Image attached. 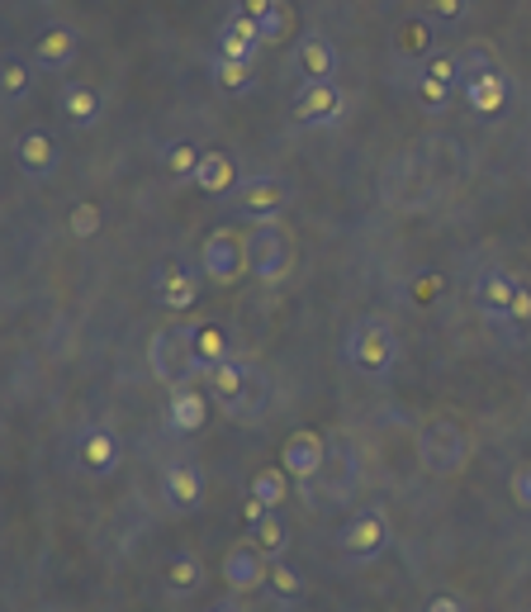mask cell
<instances>
[{
    "label": "cell",
    "instance_id": "6da1fadb",
    "mask_svg": "<svg viewBox=\"0 0 531 612\" xmlns=\"http://www.w3.org/2000/svg\"><path fill=\"white\" fill-rule=\"evenodd\" d=\"M204 380H210V399L228 413V419L252 423V419H262L266 403H270L266 375L256 371L252 361H242V357H228V361H218V366H210L204 371Z\"/></svg>",
    "mask_w": 531,
    "mask_h": 612
},
{
    "label": "cell",
    "instance_id": "7a4b0ae2",
    "mask_svg": "<svg viewBox=\"0 0 531 612\" xmlns=\"http://www.w3.org/2000/svg\"><path fill=\"white\" fill-rule=\"evenodd\" d=\"M148 371L157 375V385L176 389V385H190L195 375H204L200 357H195V323H166L148 337Z\"/></svg>",
    "mask_w": 531,
    "mask_h": 612
},
{
    "label": "cell",
    "instance_id": "3957f363",
    "mask_svg": "<svg viewBox=\"0 0 531 612\" xmlns=\"http://www.w3.org/2000/svg\"><path fill=\"white\" fill-rule=\"evenodd\" d=\"M418 461L432 479H456L475 461V437L456 419H432L418 433Z\"/></svg>",
    "mask_w": 531,
    "mask_h": 612
},
{
    "label": "cell",
    "instance_id": "277c9868",
    "mask_svg": "<svg viewBox=\"0 0 531 612\" xmlns=\"http://www.w3.org/2000/svg\"><path fill=\"white\" fill-rule=\"evenodd\" d=\"M248 242V276L256 285H280L294 271V238L285 228V218H262L242 233Z\"/></svg>",
    "mask_w": 531,
    "mask_h": 612
},
{
    "label": "cell",
    "instance_id": "5b68a950",
    "mask_svg": "<svg viewBox=\"0 0 531 612\" xmlns=\"http://www.w3.org/2000/svg\"><path fill=\"white\" fill-rule=\"evenodd\" d=\"M346 361L361 371V375H390L394 361H399V333L390 319L380 314H366L352 323L346 333Z\"/></svg>",
    "mask_w": 531,
    "mask_h": 612
},
{
    "label": "cell",
    "instance_id": "8992f818",
    "mask_svg": "<svg viewBox=\"0 0 531 612\" xmlns=\"http://www.w3.org/2000/svg\"><path fill=\"white\" fill-rule=\"evenodd\" d=\"M356 489H361V447L346 427H332L328 465H323V475H318V494H323V503H346V499H356Z\"/></svg>",
    "mask_w": 531,
    "mask_h": 612
},
{
    "label": "cell",
    "instance_id": "52a82bcc",
    "mask_svg": "<svg viewBox=\"0 0 531 612\" xmlns=\"http://www.w3.org/2000/svg\"><path fill=\"white\" fill-rule=\"evenodd\" d=\"M280 465H285V475L294 479V489L308 499V489H318V475H323V465H328V433L294 427L280 447Z\"/></svg>",
    "mask_w": 531,
    "mask_h": 612
},
{
    "label": "cell",
    "instance_id": "ba28073f",
    "mask_svg": "<svg viewBox=\"0 0 531 612\" xmlns=\"http://www.w3.org/2000/svg\"><path fill=\"white\" fill-rule=\"evenodd\" d=\"M200 271L210 285H238L248 276V242L232 228H214L200 242Z\"/></svg>",
    "mask_w": 531,
    "mask_h": 612
},
{
    "label": "cell",
    "instance_id": "9c48e42d",
    "mask_svg": "<svg viewBox=\"0 0 531 612\" xmlns=\"http://www.w3.org/2000/svg\"><path fill=\"white\" fill-rule=\"evenodd\" d=\"M384 546H390V517L380 508H361L356 517L337 527V551L346 560H375Z\"/></svg>",
    "mask_w": 531,
    "mask_h": 612
},
{
    "label": "cell",
    "instance_id": "30bf717a",
    "mask_svg": "<svg viewBox=\"0 0 531 612\" xmlns=\"http://www.w3.org/2000/svg\"><path fill=\"white\" fill-rule=\"evenodd\" d=\"M290 114H294V124H304V128H332L346 120V90L337 82H304Z\"/></svg>",
    "mask_w": 531,
    "mask_h": 612
},
{
    "label": "cell",
    "instance_id": "8fae6325",
    "mask_svg": "<svg viewBox=\"0 0 531 612\" xmlns=\"http://www.w3.org/2000/svg\"><path fill=\"white\" fill-rule=\"evenodd\" d=\"M218 575H224L228 594H256L266 584V575H270V555L256 541H232L228 551H224Z\"/></svg>",
    "mask_w": 531,
    "mask_h": 612
},
{
    "label": "cell",
    "instance_id": "7c38bea8",
    "mask_svg": "<svg viewBox=\"0 0 531 612\" xmlns=\"http://www.w3.org/2000/svg\"><path fill=\"white\" fill-rule=\"evenodd\" d=\"M285 204H290V186H285L280 176H252L242 180L238 190H232V210L242 218H252V224H262V218H280Z\"/></svg>",
    "mask_w": 531,
    "mask_h": 612
},
{
    "label": "cell",
    "instance_id": "4fadbf2b",
    "mask_svg": "<svg viewBox=\"0 0 531 612\" xmlns=\"http://www.w3.org/2000/svg\"><path fill=\"white\" fill-rule=\"evenodd\" d=\"M204 423H210V395H200L195 385L166 389V427L172 433L195 437V433H204Z\"/></svg>",
    "mask_w": 531,
    "mask_h": 612
},
{
    "label": "cell",
    "instance_id": "5bb4252c",
    "mask_svg": "<svg viewBox=\"0 0 531 612\" xmlns=\"http://www.w3.org/2000/svg\"><path fill=\"white\" fill-rule=\"evenodd\" d=\"M76 53H81V38H76V29H67V24H53V29H43L34 38L29 48V62L38 72H67Z\"/></svg>",
    "mask_w": 531,
    "mask_h": 612
},
{
    "label": "cell",
    "instance_id": "9a60e30c",
    "mask_svg": "<svg viewBox=\"0 0 531 612\" xmlns=\"http://www.w3.org/2000/svg\"><path fill=\"white\" fill-rule=\"evenodd\" d=\"M262 53V20L242 15V10H232V15L218 24V58L228 62H252Z\"/></svg>",
    "mask_w": 531,
    "mask_h": 612
},
{
    "label": "cell",
    "instance_id": "2e32d148",
    "mask_svg": "<svg viewBox=\"0 0 531 612\" xmlns=\"http://www.w3.org/2000/svg\"><path fill=\"white\" fill-rule=\"evenodd\" d=\"M162 494L176 513H195V508L204 503V471L195 461H172L162 471Z\"/></svg>",
    "mask_w": 531,
    "mask_h": 612
},
{
    "label": "cell",
    "instance_id": "e0dca14e",
    "mask_svg": "<svg viewBox=\"0 0 531 612\" xmlns=\"http://www.w3.org/2000/svg\"><path fill=\"white\" fill-rule=\"evenodd\" d=\"M76 461H81L86 475L105 479L119 471V437L110 433V427H86L81 441H76Z\"/></svg>",
    "mask_w": 531,
    "mask_h": 612
},
{
    "label": "cell",
    "instance_id": "ac0fdd59",
    "mask_svg": "<svg viewBox=\"0 0 531 612\" xmlns=\"http://www.w3.org/2000/svg\"><path fill=\"white\" fill-rule=\"evenodd\" d=\"M15 162H20L24 176L48 180L58 172V142H53V134H43V128H24V134L15 138Z\"/></svg>",
    "mask_w": 531,
    "mask_h": 612
},
{
    "label": "cell",
    "instance_id": "d6986e66",
    "mask_svg": "<svg viewBox=\"0 0 531 612\" xmlns=\"http://www.w3.org/2000/svg\"><path fill=\"white\" fill-rule=\"evenodd\" d=\"M465 96V105H470V114H479V120H498L503 110H508V96H513V82H508V72H489V76H479V82H470L460 90Z\"/></svg>",
    "mask_w": 531,
    "mask_h": 612
},
{
    "label": "cell",
    "instance_id": "ffe728a7",
    "mask_svg": "<svg viewBox=\"0 0 531 612\" xmlns=\"http://www.w3.org/2000/svg\"><path fill=\"white\" fill-rule=\"evenodd\" d=\"M152 290H157V304L162 309L186 314V309H195V299H200V276H195V271H186V266H162Z\"/></svg>",
    "mask_w": 531,
    "mask_h": 612
},
{
    "label": "cell",
    "instance_id": "44dd1931",
    "mask_svg": "<svg viewBox=\"0 0 531 612\" xmlns=\"http://www.w3.org/2000/svg\"><path fill=\"white\" fill-rule=\"evenodd\" d=\"M294 67L304 72V82H332L337 76V48L323 34H304L294 43Z\"/></svg>",
    "mask_w": 531,
    "mask_h": 612
},
{
    "label": "cell",
    "instance_id": "7402d4cb",
    "mask_svg": "<svg viewBox=\"0 0 531 612\" xmlns=\"http://www.w3.org/2000/svg\"><path fill=\"white\" fill-rule=\"evenodd\" d=\"M513 295H517V276H513V271H503V266H489L484 276L475 280V304L484 309V314H498V319H508V309H513Z\"/></svg>",
    "mask_w": 531,
    "mask_h": 612
},
{
    "label": "cell",
    "instance_id": "603a6c76",
    "mask_svg": "<svg viewBox=\"0 0 531 612\" xmlns=\"http://www.w3.org/2000/svg\"><path fill=\"white\" fill-rule=\"evenodd\" d=\"M58 114H62V120H67L72 128H96V124H100V90H96V86H86V82L62 86Z\"/></svg>",
    "mask_w": 531,
    "mask_h": 612
},
{
    "label": "cell",
    "instance_id": "cb8c5ba5",
    "mask_svg": "<svg viewBox=\"0 0 531 612\" xmlns=\"http://www.w3.org/2000/svg\"><path fill=\"white\" fill-rule=\"evenodd\" d=\"M242 180H238V162L228 152H204L200 166H195V190L200 195H232Z\"/></svg>",
    "mask_w": 531,
    "mask_h": 612
},
{
    "label": "cell",
    "instance_id": "d4e9b609",
    "mask_svg": "<svg viewBox=\"0 0 531 612\" xmlns=\"http://www.w3.org/2000/svg\"><path fill=\"white\" fill-rule=\"evenodd\" d=\"M252 499H262L270 513H280L285 503H290V489H294V479L285 475V465H262V471H252Z\"/></svg>",
    "mask_w": 531,
    "mask_h": 612
},
{
    "label": "cell",
    "instance_id": "484cf974",
    "mask_svg": "<svg viewBox=\"0 0 531 612\" xmlns=\"http://www.w3.org/2000/svg\"><path fill=\"white\" fill-rule=\"evenodd\" d=\"M195 357H200L204 371L232 357V342H228V333L218 328V323H195Z\"/></svg>",
    "mask_w": 531,
    "mask_h": 612
},
{
    "label": "cell",
    "instance_id": "4316f807",
    "mask_svg": "<svg viewBox=\"0 0 531 612\" xmlns=\"http://www.w3.org/2000/svg\"><path fill=\"white\" fill-rule=\"evenodd\" d=\"M34 62H24L20 53H5V62H0V90H5V100L15 105V100L29 96V86H34Z\"/></svg>",
    "mask_w": 531,
    "mask_h": 612
},
{
    "label": "cell",
    "instance_id": "83f0119b",
    "mask_svg": "<svg viewBox=\"0 0 531 612\" xmlns=\"http://www.w3.org/2000/svg\"><path fill=\"white\" fill-rule=\"evenodd\" d=\"M214 82H218V90H228V96H248V90L256 86L252 62H228V58H214Z\"/></svg>",
    "mask_w": 531,
    "mask_h": 612
},
{
    "label": "cell",
    "instance_id": "f1b7e54d",
    "mask_svg": "<svg viewBox=\"0 0 531 612\" xmlns=\"http://www.w3.org/2000/svg\"><path fill=\"white\" fill-rule=\"evenodd\" d=\"M200 584H204L200 555H176L172 565H166V589H172V594H195Z\"/></svg>",
    "mask_w": 531,
    "mask_h": 612
},
{
    "label": "cell",
    "instance_id": "f546056e",
    "mask_svg": "<svg viewBox=\"0 0 531 612\" xmlns=\"http://www.w3.org/2000/svg\"><path fill=\"white\" fill-rule=\"evenodd\" d=\"M100 228H105V210H100L96 200H81V204H72V214H67V233H72V238L90 242V238H96Z\"/></svg>",
    "mask_w": 531,
    "mask_h": 612
},
{
    "label": "cell",
    "instance_id": "4dcf8cb0",
    "mask_svg": "<svg viewBox=\"0 0 531 612\" xmlns=\"http://www.w3.org/2000/svg\"><path fill=\"white\" fill-rule=\"evenodd\" d=\"M290 34H294V10L285 5V0H276V5H270V15L262 20V48L290 43Z\"/></svg>",
    "mask_w": 531,
    "mask_h": 612
},
{
    "label": "cell",
    "instance_id": "1f68e13d",
    "mask_svg": "<svg viewBox=\"0 0 531 612\" xmlns=\"http://www.w3.org/2000/svg\"><path fill=\"white\" fill-rule=\"evenodd\" d=\"M204 152L195 148V142H172V148L162 152V166L172 172L176 180H195V166H200Z\"/></svg>",
    "mask_w": 531,
    "mask_h": 612
},
{
    "label": "cell",
    "instance_id": "d6a6232c",
    "mask_svg": "<svg viewBox=\"0 0 531 612\" xmlns=\"http://www.w3.org/2000/svg\"><path fill=\"white\" fill-rule=\"evenodd\" d=\"M252 541L262 546V551H266L270 560H280V555H285V546H290V532H285V523H280L276 513H266L262 523L252 527Z\"/></svg>",
    "mask_w": 531,
    "mask_h": 612
},
{
    "label": "cell",
    "instance_id": "836d02e7",
    "mask_svg": "<svg viewBox=\"0 0 531 612\" xmlns=\"http://www.w3.org/2000/svg\"><path fill=\"white\" fill-rule=\"evenodd\" d=\"M266 584H270V594H276V598H285V603H294V598L304 594V575L294 565H285V560H270Z\"/></svg>",
    "mask_w": 531,
    "mask_h": 612
},
{
    "label": "cell",
    "instance_id": "e575fe53",
    "mask_svg": "<svg viewBox=\"0 0 531 612\" xmlns=\"http://www.w3.org/2000/svg\"><path fill=\"white\" fill-rule=\"evenodd\" d=\"M489 72H498V58L489 53L484 43L465 48V53H460V90L470 86V82H479V76H489Z\"/></svg>",
    "mask_w": 531,
    "mask_h": 612
},
{
    "label": "cell",
    "instance_id": "d590c367",
    "mask_svg": "<svg viewBox=\"0 0 531 612\" xmlns=\"http://www.w3.org/2000/svg\"><path fill=\"white\" fill-rule=\"evenodd\" d=\"M422 76H432V82H446V86H460V53H427Z\"/></svg>",
    "mask_w": 531,
    "mask_h": 612
},
{
    "label": "cell",
    "instance_id": "8d00e7d4",
    "mask_svg": "<svg viewBox=\"0 0 531 612\" xmlns=\"http://www.w3.org/2000/svg\"><path fill=\"white\" fill-rule=\"evenodd\" d=\"M508 499L522 508V513H531V461H517L513 475H508Z\"/></svg>",
    "mask_w": 531,
    "mask_h": 612
},
{
    "label": "cell",
    "instance_id": "74e56055",
    "mask_svg": "<svg viewBox=\"0 0 531 612\" xmlns=\"http://www.w3.org/2000/svg\"><path fill=\"white\" fill-rule=\"evenodd\" d=\"M451 90H456V86H446V82H432V76H422V82H418V100H422V110H446V105H451Z\"/></svg>",
    "mask_w": 531,
    "mask_h": 612
},
{
    "label": "cell",
    "instance_id": "f35d334b",
    "mask_svg": "<svg viewBox=\"0 0 531 612\" xmlns=\"http://www.w3.org/2000/svg\"><path fill=\"white\" fill-rule=\"evenodd\" d=\"M422 10L432 20H446V24H456V20H465L470 15V0H422Z\"/></svg>",
    "mask_w": 531,
    "mask_h": 612
},
{
    "label": "cell",
    "instance_id": "ab89813d",
    "mask_svg": "<svg viewBox=\"0 0 531 612\" xmlns=\"http://www.w3.org/2000/svg\"><path fill=\"white\" fill-rule=\"evenodd\" d=\"M508 323H513V328H531V285H527V280H517V295H513Z\"/></svg>",
    "mask_w": 531,
    "mask_h": 612
},
{
    "label": "cell",
    "instance_id": "60d3db41",
    "mask_svg": "<svg viewBox=\"0 0 531 612\" xmlns=\"http://www.w3.org/2000/svg\"><path fill=\"white\" fill-rule=\"evenodd\" d=\"M427 43H432V38H427L422 20H408L404 29H399V48H404V53H427Z\"/></svg>",
    "mask_w": 531,
    "mask_h": 612
},
{
    "label": "cell",
    "instance_id": "b9f144b4",
    "mask_svg": "<svg viewBox=\"0 0 531 612\" xmlns=\"http://www.w3.org/2000/svg\"><path fill=\"white\" fill-rule=\"evenodd\" d=\"M437 290H442V276H437V271H427V276L413 280V299H418V304H432Z\"/></svg>",
    "mask_w": 531,
    "mask_h": 612
},
{
    "label": "cell",
    "instance_id": "7bdbcfd3",
    "mask_svg": "<svg viewBox=\"0 0 531 612\" xmlns=\"http://www.w3.org/2000/svg\"><path fill=\"white\" fill-rule=\"evenodd\" d=\"M422 612H465V603H460L456 594H432V598H427V608H422Z\"/></svg>",
    "mask_w": 531,
    "mask_h": 612
},
{
    "label": "cell",
    "instance_id": "ee69618b",
    "mask_svg": "<svg viewBox=\"0 0 531 612\" xmlns=\"http://www.w3.org/2000/svg\"><path fill=\"white\" fill-rule=\"evenodd\" d=\"M270 5H276V0H238V10L242 15H252V20H266Z\"/></svg>",
    "mask_w": 531,
    "mask_h": 612
},
{
    "label": "cell",
    "instance_id": "f6af8a7d",
    "mask_svg": "<svg viewBox=\"0 0 531 612\" xmlns=\"http://www.w3.org/2000/svg\"><path fill=\"white\" fill-rule=\"evenodd\" d=\"M266 513H270V508H266L262 499H252V494H248V503H242V517H248V527H256Z\"/></svg>",
    "mask_w": 531,
    "mask_h": 612
},
{
    "label": "cell",
    "instance_id": "bcb514c9",
    "mask_svg": "<svg viewBox=\"0 0 531 612\" xmlns=\"http://www.w3.org/2000/svg\"><path fill=\"white\" fill-rule=\"evenodd\" d=\"M210 612H238V608H232V598H224V603H214Z\"/></svg>",
    "mask_w": 531,
    "mask_h": 612
}]
</instances>
